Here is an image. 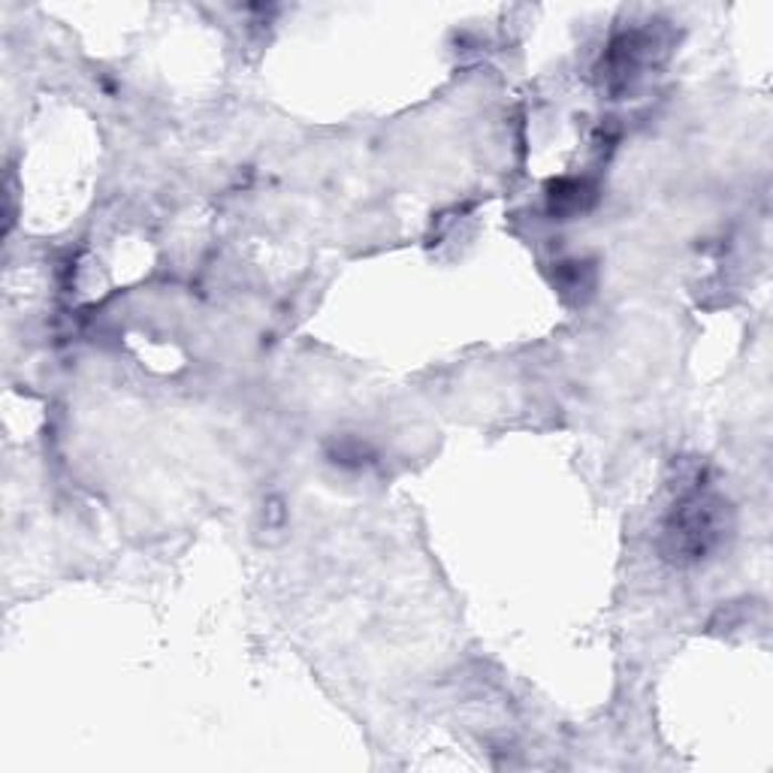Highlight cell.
<instances>
[{
    "instance_id": "cell-2",
    "label": "cell",
    "mask_w": 773,
    "mask_h": 773,
    "mask_svg": "<svg viewBox=\"0 0 773 773\" xmlns=\"http://www.w3.org/2000/svg\"><path fill=\"white\" fill-rule=\"evenodd\" d=\"M589 187L578 179H566V182H556L550 187V212L556 215H574V212H583L589 200Z\"/></svg>"
},
{
    "instance_id": "cell-1",
    "label": "cell",
    "mask_w": 773,
    "mask_h": 773,
    "mask_svg": "<svg viewBox=\"0 0 773 773\" xmlns=\"http://www.w3.org/2000/svg\"><path fill=\"white\" fill-rule=\"evenodd\" d=\"M677 538V547L689 556L708 553V547L716 541L719 535V513L708 499H695L683 505L677 529L671 532Z\"/></svg>"
}]
</instances>
